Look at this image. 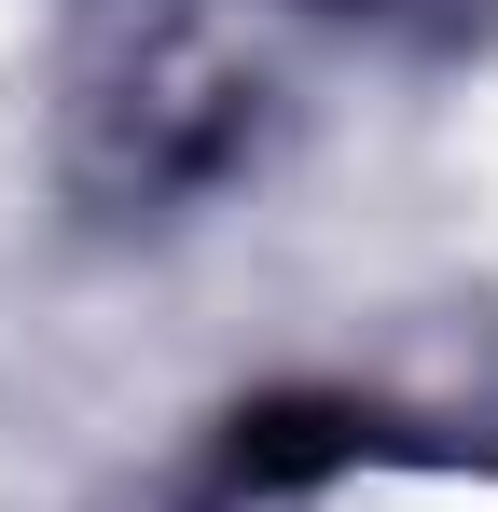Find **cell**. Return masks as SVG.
Wrapping results in <instances>:
<instances>
[{"instance_id":"6da1fadb","label":"cell","mask_w":498,"mask_h":512,"mask_svg":"<svg viewBox=\"0 0 498 512\" xmlns=\"http://www.w3.org/2000/svg\"><path fill=\"white\" fill-rule=\"evenodd\" d=\"M236 457L249 471H319V457H346V416H332V402H277V416H249Z\"/></svg>"}]
</instances>
